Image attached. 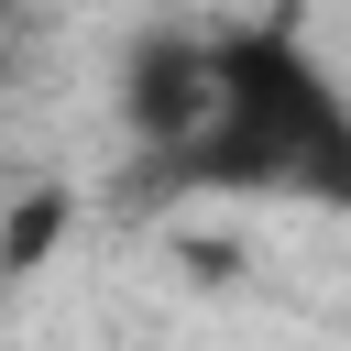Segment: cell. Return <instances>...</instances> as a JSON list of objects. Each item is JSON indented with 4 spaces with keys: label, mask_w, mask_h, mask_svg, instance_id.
Segmentation results:
<instances>
[{
    "label": "cell",
    "mask_w": 351,
    "mask_h": 351,
    "mask_svg": "<svg viewBox=\"0 0 351 351\" xmlns=\"http://www.w3.org/2000/svg\"><path fill=\"white\" fill-rule=\"evenodd\" d=\"M121 121L176 197H296L351 219V88L296 22H143Z\"/></svg>",
    "instance_id": "obj_1"
},
{
    "label": "cell",
    "mask_w": 351,
    "mask_h": 351,
    "mask_svg": "<svg viewBox=\"0 0 351 351\" xmlns=\"http://www.w3.org/2000/svg\"><path fill=\"white\" fill-rule=\"evenodd\" d=\"M55 230H66V186H33V197L11 208V241H0V263H11V274H33Z\"/></svg>",
    "instance_id": "obj_2"
}]
</instances>
